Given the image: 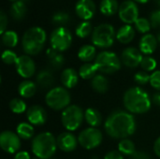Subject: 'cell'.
I'll return each mask as SVG.
<instances>
[{
    "label": "cell",
    "mask_w": 160,
    "mask_h": 159,
    "mask_svg": "<svg viewBox=\"0 0 160 159\" xmlns=\"http://www.w3.org/2000/svg\"><path fill=\"white\" fill-rule=\"evenodd\" d=\"M105 131L112 139H128L136 131V121L128 112L115 111L105 121Z\"/></svg>",
    "instance_id": "obj_1"
},
{
    "label": "cell",
    "mask_w": 160,
    "mask_h": 159,
    "mask_svg": "<svg viewBox=\"0 0 160 159\" xmlns=\"http://www.w3.org/2000/svg\"><path fill=\"white\" fill-rule=\"evenodd\" d=\"M123 102L125 108L130 113L142 114L151 109V98L148 93L139 86L131 87L126 91Z\"/></svg>",
    "instance_id": "obj_2"
},
{
    "label": "cell",
    "mask_w": 160,
    "mask_h": 159,
    "mask_svg": "<svg viewBox=\"0 0 160 159\" xmlns=\"http://www.w3.org/2000/svg\"><path fill=\"white\" fill-rule=\"evenodd\" d=\"M46 32L44 29L38 26H34L27 29L22 40V50L27 55H36L39 53L46 42Z\"/></svg>",
    "instance_id": "obj_3"
},
{
    "label": "cell",
    "mask_w": 160,
    "mask_h": 159,
    "mask_svg": "<svg viewBox=\"0 0 160 159\" xmlns=\"http://www.w3.org/2000/svg\"><path fill=\"white\" fill-rule=\"evenodd\" d=\"M57 148L56 139L50 132L39 133L34 137L31 143L32 152L38 159H50Z\"/></svg>",
    "instance_id": "obj_4"
},
{
    "label": "cell",
    "mask_w": 160,
    "mask_h": 159,
    "mask_svg": "<svg viewBox=\"0 0 160 159\" xmlns=\"http://www.w3.org/2000/svg\"><path fill=\"white\" fill-rule=\"evenodd\" d=\"M94 64L98 71L104 74H112L121 68V61L115 52L104 51L99 52Z\"/></svg>",
    "instance_id": "obj_5"
},
{
    "label": "cell",
    "mask_w": 160,
    "mask_h": 159,
    "mask_svg": "<svg viewBox=\"0 0 160 159\" xmlns=\"http://www.w3.org/2000/svg\"><path fill=\"white\" fill-rule=\"evenodd\" d=\"M116 37L114 27L110 23H101L95 27L92 33V42L98 48H109Z\"/></svg>",
    "instance_id": "obj_6"
},
{
    "label": "cell",
    "mask_w": 160,
    "mask_h": 159,
    "mask_svg": "<svg viewBox=\"0 0 160 159\" xmlns=\"http://www.w3.org/2000/svg\"><path fill=\"white\" fill-rule=\"evenodd\" d=\"M70 100V94L65 87H54L51 89L45 97L47 106L54 111H64L69 106Z\"/></svg>",
    "instance_id": "obj_7"
},
{
    "label": "cell",
    "mask_w": 160,
    "mask_h": 159,
    "mask_svg": "<svg viewBox=\"0 0 160 159\" xmlns=\"http://www.w3.org/2000/svg\"><path fill=\"white\" fill-rule=\"evenodd\" d=\"M84 119V112L78 105H69L61 114V121L63 127L68 131L77 130L82 124Z\"/></svg>",
    "instance_id": "obj_8"
},
{
    "label": "cell",
    "mask_w": 160,
    "mask_h": 159,
    "mask_svg": "<svg viewBox=\"0 0 160 159\" xmlns=\"http://www.w3.org/2000/svg\"><path fill=\"white\" fill-rule=\"evenodd\" d=\"M50 42L52 48L55 51L59 52H65L70 47L72 43V35L68 28L60 26L55 28L52 32L50 37Z\"/></svg>",
    "instance_id": "obj_9"
},
{
    "label": "cell",
    "mask_w": 160,
    "mask_h": 159,
    "mask_svg": "<svg viewBox=\"0 0 160 159\" xmlns=\"http://www.w3.org/2000/svg\"><path fill=\"white\" fill-rule=\"evenodd\" d=\"M103 135L97 127H88L83 129L78 136L79 144L86 150L95 149L102 142Z\"/></svg>",
    "instance_id": "obj_10"
},
{
    "label": "cell",
    "mask_w": 160,
    "mask_h": 159,
    "mask_svg": "<svg viewBox=\"0 0 160 159\" xmlns=\"http://www.w3.org/2000/svg\"><path fill=\"white\" fill-rule=\"evenodd\" d=\"M0 146L8 154H16L21 148V138L12 131H3L0 135Z\"/></svg>",
    "instance_id": "obj_11"
},
{
    "label": "cell",
    "mask_w": 160,
    "mask_h": 159,
    "mask_svg": "<svg viewBox=\"0 0 160 159\" xmlns=\"http://www.w3.org/2000/svg\"><path fill=\"white\" fill-rule=\"evenodd\" d=\"M118 15L120 20L126 24L135 23L139 18V7L134 1L126 0L120 5Z\"/></svg>",
    "instance_id": "obj_12"
},
{
    "label": "cell",
    "mask_w": 160,
    "mask_h": 159,
    "mask_svg": "<svg viewBox=\"0 0 160 159\" xmlns=\"http://www.w3.org/2000/svg\"><path fill=\"white\" fill-rule=\"evenodd\" d=\"M15 66H16V70H17L18 74L24 79L31 78L32 76H34V74L36 72L35 62L27 54L19 56Z\"/></svg>",
    "instance_id": "obj_13"
},
{
    "label": "cell",
    "mask_w": 160,
    "mask_h": 159,
    "mask_svg": "<svg viewBox=\"0 0 160 159\" xmlns=\"http://www.w3.org/2000/svg\"><path fill=\"white\" fill-rule=\"evenodd\" d=\"M142 58L143 56L142 54V52L134 47L126 48L121 54L122 63L126 67L130 68H134L137 67L138 66H141Z\"/></svg>",
    "instance_id": "obj_14"
},
{
    "label": "cell",
    "mask_w": 160,
    "mask_h": 159,
    "mask_svg": "<svg viewBox=\"0 0 160 159\" xmlns=\"http://www.w3.org/2000/svg\"><path fill=\"white\" fill-rule=\"evenodd\" d=\"M56 142H57V147L65 153H69L74 151L79 143L78 139L68 131L63 132L60 135H58V137L56 138Z\"/></svg>",
    "instance_id": "obj_15"
},
{
    "label": "cell",
    "mask_w": 160,
    "mask_h": 159,
    "mask_svg": "<svg viewBox=\"0 0 160 159\" xmlns=\"http://www.w3.org/2000/svg\"><path fill=\"white\" fill-rule=\"evenodd\" d=\"M26 118L32 126H42L46 123L47 113L39 105H33L26 111Z\"/></svg>",
    "instance_id": "obj_16"
},
{
    "label": "cell",
    "mask_w": 160,
    "mask_h": 159,
    "mask_svg": "<svg viewBox=\"0 0 160 159\" xmlns=\"http://www.w3.org/2000/svg\"><path fill=\"white\" fill-rule=\"evenodd\" d=\"M77 15L82 20H90L96 12V4L93 0H79L75 6Z\"/></svg>",
    "instance_id": "obj_17"
},
{
    "label": "cell",
    "mask_w": 160,
    "mask_h": 159,
    "mask_svg": "<svg viewBox=\"0 0 160 159\" xmlns=\"http://www.w3.org/2000/svg\"><path fill=\"white\" fill-rule=\"evenodd\" d=\"M139 46H140V51L142 52V53H144L146 55L152 54L158 47L157 37L149 33L145 34L141 38Z\"/></svg>",
    "instance_id": "obj_18"
},
{
    "label": "cell",
    "mask_w": 160,
    "mask_h": 159,
    "mask_svg": "<svg viewBox=\"0 0 160 159\" xmlns=\"http://www.w3.org/2000/svg\"><path fill=\"white\" fill-rule=\"evenodd\" d=\"M79 74L78 72L72 68L68 67L64 69L61 73V82L67 89H71L75 87L79 82Z\"/></svg>",
    "instance_id": "obj_19"
},
{
    "label": "cell",
    "mask_w": 160,
    "mask_h": 159,
    "mask_svg": "<svg viewBox=\"0 0 160 159\" xmlns=\"http://www.w3.org/2000/svg\"><path fill=\"white\" fill-rule=\"evenodd\" d=\"M135 37V29L130 24H125L121 26L116 32V38L123 44H128Z\"/></svg>",
    "instance_id": "obj_20"
},
{
    "label": "cell",
    "mask_w": 160,
    "mask_h": 159,
    "mask_svg": "<svg viewBox=\"0 0 160 159\" xmlns=\"http://www.w3.org/2000/svg\"><path fill=\"white\" fill-rule=\"evenodd\" d=\"M78 57L84 63H90L97 57V50L94 45H83L78 52Z\"/></svg>",
    "instance_id": "obj_21"
},
{
    "label": "cell",
    "mask_w": 160,
    "mask_h": 159,
    "mask_svg": "<svg viewBox=\"0 0 160 159\" xmlns=\"http://www.w3.org/2000/svg\"><path fill=\"white\" fill-rule=\"evenodd\" d=\"M84 119L91 127H98L102 123L100 112L95 108H88L84 112Z\"/></svg>",
    "instance_id": "obj_22"
},
{
    "label": "cell",
    "mask_w": 160,
    "mask_h": 159,
    "mask_svg": "<svg viewBox=\"0 0 160 159\" xmlns=\"http://www.w3.org/2000/svg\"><path fill=\"white\" fill-rule=\"evenodd\" d=\"M92 88L99 94H105L109 90V81L102 74H97L91 81Z\"/></svg>",
    "instance_id": "obj_23"
},
{
    "label": "cell",
    "mask_w": 160,
    "mask_h": 159,
    "mask_svg": "<svg viewBox=\"0 0 160 159\" xmlns=\"http://www.w3.org/2000/svg\"><path fill=\"white\" fill-rule=\"evenodd\" d=\"M47 56L49 58V64H50V67L52 68L59 69L63 67V65L65 63V58L59 52L55 51L52 48L48 49Z\"/></svg>",
    "instance_id": "obj_24"
},
{
    "label": "cell",
    "mask_w": 160,
    "mask_h": 159,
    "mask_svg": "<svg viewBox=\"0 0 160 159\" xmlns=\"http://www.w3.org/2000/svg\"><path fill=\"white\" fill-rule=\"evenodd\" d=\"M119 4L117 0H102L99 4L100 12L105 16L114 15L119 10Z\"/></svg>",
    "instance_id": "obj_25"
},
{
    "label": "cell",
    "mask_w": 160,
    "mask_h": 159,
    "mask_svg": "<svg viewBox=\"0 0 160 159\" xmlns=\"http://www.w3.org/2000/svg\"><path fill=\"white\" fill-rule=\"evenodd\" d=\"M18 91L22 97H32L37 92V84L31 81H23L19 84Z\"/></svg>",
    "instance_id": "obj_26"
},
{
    "label": "cell",
    "mask_w": 160,
    "mask_h": 159,
    "mask_svg": "<svg viewBox=\"0 0 160 159\" xmlns=\"http://www.w3.org/2000/svg\"><path fill=\"white\" fill-rule=\"evenodd\" d=\"M10 15L13 19L20 21L22 20L26 13V6L22 0H18L11 4L9 8Z\"/></svg>",
    "instance_id": "obj_27"
},
{
    "label": "cell",
    "mask_w": 160,
    "mask_h": 159,
    "mask_svg": "<svg viewBox=\"0 0 160 159\" xmlns=\"http://www.w3.org/2000/svg\"><path fill=\"white\" fill-rule=\"evenodd\" d=\"M37 82L42 88L51 87L54 82V78L52 72L48 69L40 70L37 75Z\"/></svg>",
    "instance_id": "obj_28"
},
{
    "label": "cell",
    "mask_w": 160,
    "mask_h": 159,
    "mask_svg": "<svg viewBox=\"0 0 160 159\" xmlns=\"http://www.w3.org/2000/svg\"><path fill=\"white\" fill-rule=\"evenodd\" d=\"M98 68L94 63H84L79 69V75L83 80H92L98 72Z\"/></svg>",
    "instance_id": "obj_29"
},
{
    "label": "cell",
    "mask_w": 160,
    "mask_h": 159,
    "mask_svg": "<svg viewBox=\"0 0 160 159\" xmlns=\"http://www.w3.org/2000/svg\"><path fill=\"white\" fill-rule=\"evenodd\" d=\"M34 127L31 124L29 123H21L18 125L17 128H16V133L18 134V136L22 139V140H30L33 136H34Z\"/></svg>",
    "instance_id": "obj_30"
},
{
    "label": "cell",
    "mask_w": 160,
    "mask_h": 159,
    "mask_svg": "<svg viewBox=\"0 0 160 159\" xmlns=\"http://www.w3.org/2000/svg\"><path fill=\"white\" fill-rule=\"evenodd\" d=\"M118 151L126 156H132L136 152V147L134 142L129 139L121 140L118 143Z\"/></svg>",
    "instance_id": "obj_31"
},
{
    "label": "cell",
    "mask_w": 160,
    "mask_h": 159,
    "mask_svg": "<svg viewBox=\"0 0 160 159\" xmlns=\"http://www.w3.org/2000/svg\"><path fill=\"white\" fill-rule=\"evenodd\" d=\"M18 35L12 30H7L2 34V42L8 48H14L18 44Z\"/></svg>",
    "instance_id": "obj_32"
},
{
    "label": "cell",
    "mask_w": 160,
    "mask_h": 159,
    "mask_svg": "<svg viewBox=\"0 0 160 159\" xmlns=\"http://www.w3.org/2000/svg\"><path fill=\"white\" fill-rule=\"evenodd\" d=\"M75 33H76L77 37H81V38H85V37H87L90 34L93 33L92 24H91L88 21L82 22L76 27Z\"/></svg>",
    "instance_id": "obj_33"
},
{
    "label": "cell",
    "mask_w": 160,
    "mask_h": 159,
    "mask_svg": "<svg viewBox=\"0 0 160 159\" xmlns=\"http://www.w3.org/2000/svg\"><path fill=\"white\" fill-rule=\"evenodd\" d=\"M9 109L12 112L17 113V114H21L26 111V104L22 99L15 97V98H12L10 100Z\"/></svg>",
    "instance_id": "obj_34"
},
{
    "label": "cell",
    "mask_w": 160,
    "mask_h": 159,
    "mask_svg": "<svg viewBox=\"0 0 160 159\" xmlns=\"http://www.w3.org/2000/svg\"><path fill=\"white\" fill-rule=\"evenodd\" d=\"M69 20H70L69 15L65 11H57L52 17V22L54 24L59 25V27L67 24L69 22Z\"/></svg>",
    "instance_id": "obj_35"
},
{
    "label": "cell",
    "mask_w": 160,
    "mask_h": 159,
    "mask_svg": "<svg viewBox=\"0 0 160 159\" xmlns=\"http://www.w3.org/2000/svg\"><path fill=\"white\" fill-rule=\"evenodd\" d=\"M151 22L146 18H138L135 22V28L142 34H148L151 29Z\"/></svg>",
    "instance_id": "obj_36"
},
{
    "label": "cell",
    "mask_w": 160,
    "mask_h": 159,
    "mask_svg": "<svg viewBox=\"0 0 160 159\" xmlns=\"http://www.w3.org/2000/svg\"><path fill=\"white\" fill-rule=\"evenodd\" d=\"M157 66H158V63H157L156 59L151 57V56H148V55L143 56V58L142 60V63H141L142 68L146 72L154 71L157 68Z\"/></svg>",
    "instance_id": "obj_37"
},
{
    "label": "cell",
    "mask_w": 160,
    "mask_h": 159,
    "mask_svg": "<svg viewBox=\"0 0 160 159\" xmlns=\"http://www.w3.org/2000/svg\"><path fill=\"white\" fill-rule=\"evenodd\" d=\"M18 57L19 56H17V54L11 50H6L2 53V60L6 65L16 64V62L18 60Z\"/></svg>",
    "instance_id": "obj_38"
},
{
    "label": "cell",
    "mask_w": 160,
    "mask_h": 159,
    "mask_svg": "<svg viewBox=\"0 0 160 159\" xmlns=\"http://www.w3.org/2000/svg\"><path fill=\"white\" fill-rule=\"evenodd\" d=\"M151 75L146 71H139L134 76V81L139 85H145L148 82H150Z\"/></svg>",
    "instance_id": "obj_39"
},
{
    "label": "cell",
    "mask_w": 160,
    "mask_h": 159,
    "mask_svg": "<svg viewBox=\"0 0 160 159\" xmlns=\"http://www.w3.org/2000/svg\"><path fill=\"white\" fill-rule=\"evenodd\" d=\"M150 84H151L152 87L155 88L156 90L160 91V70L154 71V72L151 74Z\"/></svg>",
    "instance_id": "obj_40"
},
{
    "label": "cell",
    "mask_w": 160,
    "mask_h": 159,
    "mask_svg": "<svg viewBox=\"0 0 160 159\" xmlns=\"http://www.w3.org/2000/svg\"><path fill=\"white\" fill-rule=\"evenodd\" d=\"M150 22L154 28L160 27V9L154 10L150 15Z\"/></svg>",
    "instance_id": "obj_41"
},
{
    "label": "cell",
    "mask_w": 160,
    "mask_h": 159,
    "mask_svg": "<svg viewBox=\"0 0 160 159\" xmlns=\"http://www.w3.org/2000/svg\"><path fill=\"white\" fill-rule=\"evenodd\" d=\"M7 26H8V17L4 11H1L0 12V33H1V35L7 31L6 30Z\"/></svg>",
    "instance_id": "obj_42"
},
{
    "label": "cell",
    "mask_w": 160,
    "mask_h": 159,
    "mask_svg": "<svg viewBox=\"0 0 160 159\" xmlns=\"http://www.w3.org/2000/svg\"><path fill=\"white\" fill-rule=\"evenodd\" d=\"M104 159H124V157L118 150H112L105 155Z\"/></svg>",
    "instance_id": "obj_43"
},
{
    "label": "cell",
    "mask_w": 160,
    "mask_h": 159,
    "mask_svg": "<svg viewBox=\"0 0 160 159\" xmlns=\"http://www.w3.org/2000/svg\"><path fill=\"white\" fill-rule=\"evenodd\" d=\"M130 159H151V157L143 151H136L130 157Z\"/></svg>",
    "instance_id": "obj_44"
},
{
    "label": "cell",
    "mask_w": 160,
    "mask_h": 159,
    "mask_svg": "<svg viewBox=\"0 0 160 159\" xmlns=\"http://www.w3.org/2000/svg\"><path fill=\"white\" fill-rule=\"evenodd\" d=\"M13 159H31L29 153L25 151H19L15 154V157Z\"/></svg>",
    "instance_id": "obj_45"
},
{
    "label": "cell",
    "mask_w": 160,
    "mask_h": 159,
    "mask_svg": "<svg viewBox=\"0 0 160 159\" xmlns=\"http://www.w3.org/2000/svg\"><path fill=\"white\" fill-rule=\"evenodd\" d=\"M154 152L155 154L160 157V137H158L156 142H155V144H154Z\"/></svg>",
    "instance_id": "obj_46"
},
{
    "label": "cell",
    "mask_w": 160,
    "mask_h": 159,
    "mask_svg": "<svg viewBox=\"0 0 160 159\" xmlns=\"http://www.w3.org/2000/svg\"><path fill=\"white\" fill-rule=\"evenodd\" d=\"M152 100H153V102H154L157 106L160 107V93H156V94L153 96Z\"/></svg>",
    "instance_id": "obj_47"
},
{
    "label": "cell",
    "mask_w": 160,
    "mask_h": 159,
    "mask_svg": "<svg viewBox=\"0 0 160 159\" xmlns=\"http://www.w3.org/2000/svg\"><path fill=\"white\" fill-rule=\"evenodd\" d=\"M135 2H138V3H141V4H144V3H147L149 0H134Z\"/></svg>",
    "instance_id": "obj_48"
},
{
    "label": "cell",
    "mask_w": 160,
    "mask_h": 159,
    "mask_svg": "<svg viewBox=\"0 0 160 159\" xmlns=\"http://www.w3.org/2000/svg\"><path fill=\"white\" fill-rule=\"evenodd\" d=\"M157 39H158V41L160 43V31L158 33V36H157Z\"/></svg>",
    "instance_id": "obj_49"
},
{
    "label": "cell",
    "mask_w": 160,
    "mask_h": 159,
    "mask_svg": "<svg viewBox=\"0 0 160 159\" xmlns=\"http://www.w3.org/2000/svg\"><path fill=\"white\" fill-rule=\"evenodd\" d=\"M155 2L157 3V5L160 7V0H155Z\"/></svg>",
    "instance_id": "obj_50"
},
{
    "label": "cell",
    "mask_w": 160,
    "mask_h": 159,
    "mask_svg": "<svg viewBox=\"0 0 160 159\" xmlns=\"http://www.w3.org/2000/svg\"><path fill=\"white\" fill-rule=\"evenodd\" d=\"M9 1H11L12 3H14V2H16V1H18V0H9Z\"/></svg>",
    "instance_id": "obj_51"
},
{
    "label": "cell",
    "mask_w": 160,
    "mask_h": 159,
    "mask_svg": "<svg viewBox=\"0 0 160 159\" xmlns=\"http://www.w3.org/2000/svg\"><path fill=\"white\" fill-rule=\"evenodd\" d=\"M33 159H38V157H36V158H33Z\"/></svg>",
    "instance_id": "obj_52"
},
{
    "label": "cell",
    "mask_w": 160,
    "mask_h": 159,
    "mask_svg": "<svg viewBox=\"0 0 160 159\" xmlns=\"http://www.w3.org/2000/svg\"><path fill=\"white\" fill-rule=\"evenodd\" d=\"M50 159H53V158H50Z\"/></svg>",
    "instance_id": "obj_53"
},
{
    "label": "cell",
    "mask_w": 160,
    "mask_h": 159,
    "mask_svg": "<svg viewBox=\"0 0 160 159\" xmlns=\"http://www.w3.org/2000/svg\"><path fill=\"white\" fill-rule=\"evenodd\" d=\"M22 1H23V0H22Z\"/></svg>",
    "instance_id": "obj_54"
}]
</instances>
